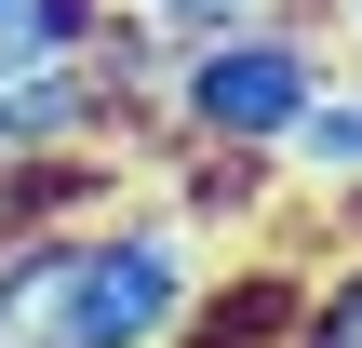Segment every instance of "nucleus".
I'll return each instance as SVG.
<instances>
[{"mask_svg":"<svg viewBox=\"0 0 362 348\" xmlns=\"http://www.w3.org/2000/svg\"><path fill=\"white\" fill-rule=\"evenodd\" d=\"M322 80H336V67H322V27H309V13L188 40V54H175V94H161V148H255V161H282V134L309 121Z\"/></svg>","mask_w":362,"mask_h":348,"instance_id":"obj_1","label":"nucleus"},{"mask_svg":"<svg viewBox=\"0 0 362 348\" xmlns=\"http://www.w3.org/2000/svg\"><path fill=\"white\" fill-rule=\"evenodd\" d=\"M202 322V228L161 201H107L67 255V348H175Z\"/></svg>","mask_w":362,"mask_h":348,"instance_id":"obj_2","label":"nucleus"},{"mask_svg":"<svg viewBox=\"0 0 362 348\" xmlns=\"http://www.w3.org/2000/svg\"><path fill=\"white\" fill-rule=\"evenodd\" d=\"M282 188H296V174L255 161V148H175V201H161V215H175V228H255Z\"/></svg>","mask_w":362,"mask_h":348,"instance_id":"obj_3","label":"nucleus"},{"mask_svg":"<svg viewBox=\"0 0 362 348\" xmlns=\"http://www.w3.org/2000/svg\"><path fill=\"white\" fill-rule=\"evenodd\" d=\"M282 174H296L309 201H349L362 188V80H322V94H309V121L282 134Z\"/></svg>","mask_w":362,"mask_h":348,"instance_id":"obj_4","label":"nucleus"},{"mask_svg":"<svg viewBox=\"0 0 362 348\" xmlns=\"http://www.w3.org/2000/svg\"><path fill=\"white\" fill-rule=\"evenodd\" d=\"M121 13H134V27H161V40L188 54V40H228V27H269L282 0H121Z\"/></svg>","mask_w":362,"mask_h":348,"instance_id":"obj_5","label":"nucleus"},{"mask_svg":"<svg viewBox=\"0 0 362 348\" xmlns=\"http://www.w3.org/2000/svg\"><path fill=\"white\" fill-rule=\"evenodd\" d=\"M296 348H362V241L309 282V322H296Z\"/></svg>","mask_w":362,"mask_h":348,"instance_id":"obj_6","label":"nucleus"},{"mask_svg":"<svg viewBox=\"0 0 362 348\" xmlns=\"http://www.w3.org/2000/svg\"><path fill=\"white\" fill-rule=\"evenodd\" d=\"M13 67H40V54H27V0H0V80H13Z\"/></svg>","mask_w":362,"mask_h":348,"instance_id":"obj_7","label":"nucleus"},{"mask_svg":"<svg viewBox=\"0 0 362 348\" xmlns=\"http://www.w3.org/2000/svg\"><path fill=\"white\" fill-rule=\"evenodd\" d=\"M336 27H349V40H362V0H336Z\"/></svg>","mask_w":362,"mask_h":348,"instance_id":"obj_8","label":"nucleus"}]
</instances>
